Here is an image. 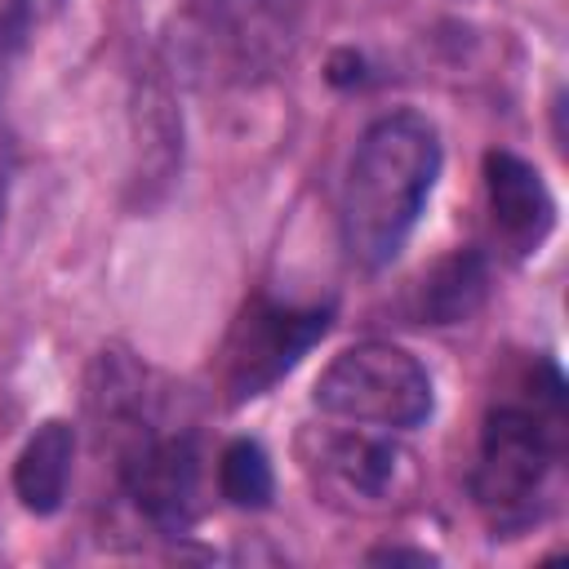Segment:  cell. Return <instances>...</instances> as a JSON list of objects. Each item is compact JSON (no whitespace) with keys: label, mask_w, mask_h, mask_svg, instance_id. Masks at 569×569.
Here are the masks:
<instances>
[{"label":"cell","mask_w":569,"mask_h":569,"mask_svg":"<svg viewBox=\"0 0 569 569\" xmlns=\"http://www.w3.org/2000/svg\"><path fill=\"white\" fill-rule=\"evenodd\" d=\"M436 173L440 133L422 111L378 116L360 133L338 200L342 244L360 267L378 271L405 249L436 187Z\"/></svg>","instance_id":"6da1fadb"},{"label":"cell","mask_w":569,"mask_h":569,"mask_svg":"<svg viewBox=\"0 0 569 569\" xmlns=\"http://www.w3.org/2000/svg\"><path fill=\"white\" fill-rule=\"evenodd\" d=\"M538 373L542 382L533 378V400L493 405L480 431L471 498L498 529L533 520V498L565 449V378L551 360H542Z\"/></svg>","instance_id":"7a4b0ae2"},{"label":"cell","mask_w":569,"mask_h":569,"mask_svg":"<svg viewBox=\"0 0 569 569\" xmlns=\"http://www.w3.org/2000/svg\"><path fill=\"white\" fill-rule=\"evenodd\" d=\"M316 409L356 422V427H382V431H409L431 418V378L427 369L391 342H356L338 351L311 391Z\"/></svg>","instance_id":"3957f363"},{"label":"cell","mask_w":569,"mask_h":569,"mask_svg":"<svg viewBox=\"0 0 569 569\" xmlns=\"http://www.w3.org/2000/svg\"><path fill=\"white\" fill-rule=\"evenodd\" d=\"M102 431L111 436L116 471L133 507L160 533H187L196 520V493H200L196 440L187 431H156L147 418V405L102 418Z\"/></svg>","instance_id":"277c9868"},{"label":"cell","mask_w":569,"mask_h":569,"mask_svg":"<svg viewBox=\"0 0 569 569\" xmlns=\"http://www.w3.org/2000/svg\"><path fill=\"white\" fill-rule=\"evenodd\" d=\"M329 307H276L262 293L240 307V316L227 329L218 382L227 391V405H244L267 396L325 333H329Z\"/></svg>","instance_id":"5b68a950"},{"label":"cell","mask_w":569,"mask_h":569,"mask_svg":"<svg viewBox=\"0 0 569 569\" xmlns=\"http://www.w3.org/2000/svg\"><path fill=\"white\" fill-rule=\"evenodd\" d=\"M307 471L325 502L347 511H382L413 485V458L396 440L365 431H325L307 453Z\"/></svg>","instance_id":"8992f818"},{"label":"cell","mask_w":569,"mask_h":569,"mask_svg":"<svg viewBox=\"0 0 569 569\" xmlns=\"http://www.w3.org/2000/svg\"><path fill=\"white\" fill-rule=\"evenodd\" d=\"M485 191H489V213H493L498 240L516 258L538 253L556 227V200H551L542 173L529 160H520L516 151H489L485 156Z\"/></svg>","instance_id":"52a82bcc"},{"label":"cell","mask_w":569,"mask_h":569,"mask_svg":"<svg viewBox=\"0 0 569 569\" xmlns=\"http://www.w3.org/2000/svg\"><path fill=\"white\" fill-rule=\"evenodd\" d=\"M133 151H138V164H133V182L142 187V200L147 191H160L173 182L178 164H182V116L173 107V89H169V76L160 62H151L142 76H138V93H133Z\"/></svg>","instance_id":"ba28073f"},{"label":"cell","mask_w":569,"mask_h":569,"mask_svg":"<svg viewBox=\"0 0 569 569\" xmlns=\"http://www.w3.org/2000/svg\"><path fill=\"white\" fill-rule=\"evenodd\" d=\"M71 458H76V431L62 418L40 422L22 453L13 458V493L31 516H53L67 498L71 480Z\"/></svg>","instance_id":"9c48e42d"},{"label":"cell","mask_w":569,"mask_h":569,"mask_svg":"<svg viewBox=\"0 0 569 569\" xmlns=\"http://www.w3.org/2000/svg\"><path fill=\"white\" fill-rule=\"evenodd\" d=\"M489 298V262L480 249L445 253L418 284V316L427 325H462Z\"/></svg>","instance_id":"30bf717a"},{"label":"cell","mask_w":569,"mask_h":569,"mask_svg":"<svg viewBox=\"0 0 569 569\" xmlns=\"http://www.w3.org/2000/svg\"><path fill=\"white\" fill-rule=\"evenodd\" d=\"M218 489H222V498H227L231 507H240V511H262V507H271L276 476H271V462H267V453H262L258 440L240 436V440H231V445L222 449V458H218Z\"/></svg>","instance_id":"8fae6325"},{"label":"cell","mask_w":569,"mask_h":569,"mask_svg":"<svg viewBox=\"0 0 569 569\" xmlns=\"http://www.w3.org/2000/svg\"><path fill=\"white\" fill-rule=\"evenodd\" d=\"M329 80H333V84H360V80H365V62H360V53H351V49L333 53V62H329Z\"/></svg>","instance_id":"7c38bea8"},{"label":"cell","mask_w":569,"mask_h":569,"mask_svg":"<svg viewBox=\"0 0 569 569\" xmlns=\"http://www.w3.org/2000/svg\"><path fill=\"white\" fill-rule=\"evenodd\" d=\"M369 560H373V565H400V560H409V565H431L427 551H405V547H378V551H369Z\"/></svg>","instance_id":"4fadbf2b"},{"label":"cell","mask_w":569,"mask_h":569,"mask_svg":"<svg viewBox=\"0 0 569 569\" xmlns=\"http://www.w3.org/2000/svg\"><path fill=\"white\" fill-rule=\"evenodd\" d=\"M4 178H9V142H4V129H0V204H4Z\"/></svg>","instance_id":"5bb4252c"},{"label":"cell","mask_w":569,"mask_h":569,"mask_svg":"<svg viewBox=\"0 0 569 569\" xmlns=\"http://www.w3.org/2000/svg\"><path fill=\"white\" fill-rule=\"evenodd\" d=\"M231 0H191V9L200 13V18H209V13H218V9H227Z\"/></svg>","instance_id":"9a60e30c"}]
</instances>
